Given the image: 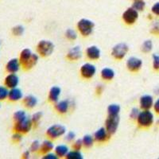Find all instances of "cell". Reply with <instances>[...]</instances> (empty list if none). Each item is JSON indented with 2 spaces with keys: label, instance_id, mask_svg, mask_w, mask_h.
I'll return each instance as SVG.
<instances>
[{
  "label": "cell",
  "instance_id": "cell-35",
  "mask_svg": "<svg viewBox=\"0 0 159 159\" xmlns=\"http://www.w3.org/2000/svg\"><path fill=\"white\" fill-rule=\"evenodd\" d=\"M12 140L14 142H15V143H18V142L22 140V135L20 134V133L17 132L16 134H15L12 136Z\"/></svg>",
  "mask_w": 159,
  "mask_h": 159
},
{
  "label": "cell",
  "instance_id": "cell-21",
  "mask_svg": "<svg viewBox=\"0 0 159 159\" xmlns=\"http://www.w3.org/2000/svg\"><path fill=\"white\" fill-rule=\"evenodd\" d=\"M56 108L61 113H65L67 112L68 108H69V103L68 101H65V100H62V101H60L59 103H57Z\"/></svg>",
  "mask_w": 159,
  "mask_h": 159
},
{
  "label": "cell",
  "instance_id": "cell-39",
  "mask_svg": "<svg viewBox=\"0 0 159 159\" xmlns=\"http://www.w3.org/2000/svg\"><path fill=\"white\" fill-rule=\"evenodd\" d=\"M38 147H39V144H38V142H34V143H33V144L31 145V150L33 151H35L38 149Z\"/></svg>",
  "mask_w": 159,
  "mask_h": 159
},
{
  "label": "cell",
  "instance_id": "cell-14",
  "mask_svg": "<svg viewBox=\"0 0 159 159\" xmlns=\"http://www.w3.org/2000/svg\"><path fill=\"white\" fill-rule=\"evenodd\" d=\"M22 97V92L20 89L15 88V89H11L9 91V94H8V99L11 101H18Z\"/></svg>",
  "mask_w": 159,
  "mask_h": 159
},
{
  "label": "cell",
  "instance_id": "cell-27",
  "mask_svg": "<svg viewBox=\"0 0 159 159\" xmlns=\"http://www.w3.org/2000/svg\"><path fill=\"white\" fill-rule=\"evenodd\" d=\"M9 91L7 90V87L0 86V100H4L8 97Z\"/></svg>",
  "mask_w": 159,
  "mask_h": 159
},
{
  "label": "cell",
  "instance_id": "cell-9",
  "mask_svg": "<svg viewBox=\"0 0 159 159\" xmlns=\"http://www.w3.org/2000/svg\"><path fill=\"white\" fill-rule=\"evenodd\" d=\"M138 16H139V15H138L137 11L134 8H130V9L125 11L123 15V18L126 23L132 24L137 20Z\"/></svg>",
  "mask_w": 159,
  "mask_h": 159
},
{
  "label": "cell",
  "instance_id": "cell-13",
  "mask_svg": "<svg viewBox=\"0 0 159 159\" xmlns=\"http://www.w3.org/2000/svg\"><path fill=\"white\" fill-rule=\"evenodd\" d=\"M20 67V61L17 58H14V59L10 60L8 63L7 64L6 66V69L10 73H15L18 71Z\"/></svg>",
  "mask_w": 159,
  "mask_h": 159
},
{
  "label": "cell",
  "instance_id": "cell-28",
  "mask_svg": "<svg viewBox=\"0 0 159 159\" xmlns=\"http://www.w3.org/2000/svg\"><path fill=\"white\" fill-rule=\"evenodd\" d=\"M24 32V28L22 25H16L12 29L13 34H15V36H20L22 35Z\"/></svg>",
  "mask_w": 159,
  "mask_h": 159
},
{
  "label": "cell",
  "instance_id": "cell-1",
  "mask_svg": "<svg viewBox=\"0 0 159 159\" xmlns=\"http://www.w3.org/2000/svg\"><path fill=\"white\" fill-rule=\"evenodd\" d=\"M38 57L34 53H32L30 49H25L21 52L19 61L24 69H28L32 68L38 62Z\"/></svg>",
  "mask_w": 159,
  "mask_h": 159
},
{
  "label": "cell",
  "instance_id": "cell-31",
  "mask_svg": "<svg viewBox=\"0 0 159 159\" xmlns=\"http://www.w3.org/2000/svg\"><path fill=\"white\" fill-rule=\"evenodd\" d=\"M145 3L143 1H137V2H134V5H133V7H134V9H135L136 11H143Z\"/></svg>",
  "mask_w": 159,
  "mask_h": 159
},
{
  "label": "cell",
  "instance_id": "cell-19",
  "mask_svg": "<svg viewBox=\"0 0 159 159\" xmlns=\"http://www.w3.org/2000/svg\"><path fill=\"white\" fill-rule=\"evenodd\" d=\"M60 94H61V89H60V88L52 87L51 89L50 92H49V99L52 102L57 101Z\"/></svg>",
  "mask_w": 159,
  "mask_h": 159
},
{
  "label": "cell",
  "instance_id": "cell-42",
  "mask_svg": "<svg viewBox=\"0 0 159 159\" xmlns=\"http://www.w3.org/2000/svg\"><path fill=\"white\" fill-rule=\"evenodd\" d=\"M154 109H155V111L157 113H159V99H157V101H156L155 104H154Z\"/></svg>",
  "mask_w": 159,
  "mask_h": 159
},
{
  "label": "cell",
  "instance_id": "cell-6",
  "mask_svg": "<svg viewBox=\"0 0 159 159\" xmlns=\"http://www.w3.org/2000/svg\"><path fill=\"white\" fill-rule=\"evenodd\" d=\"M128 51V46L125 43H119L116 45L112 49V55L117 59H122L124 57Z\"/></svg>",
  "mask_w": 159,
  "mask_h": 159
},
{
  "label": "cell",
  "instance_id": "cell-7",
  "mask_svg": "<svg viewBox=\"0 0 159 159\" xmlns=\"http://www.w3.org/2000/svg\"><path fill=\"white\" fill-rule=\"evenodd\" d=\"M119 118L118 116H110L106 121V130L109 134H114L119 126Z\"/></svg>",
  "mask_w": 159,
  "mask_h": 159
},
{
  "label": "cell",
  "instance_id": "cell-23",
  "mask_svg": "<svg viewBox=\"0 0 159 159\" xmlns=\"http://www.w3.org/2000/svg\"><path fill=\"white\" fill-rule=\"evenodd\" d=\"M101 76L102 77L104 78L105 80H111L112 78L114 77L115 72L111 69L106 68V69H103V70H102Z\"/></svg>",
  "mask_w": 159,
  "mask_h": 159
},
{
  "label": "cell",
  "instance_id": "cell-26",
  "mask_svg": "<svg viewBox=\"0 0 159 159\" xmlns=\"http://www.w3.org/2000/svg\"><path fill=\"white\" fill-rule=\"evenodd\" d=\"M25 118H26V114L23 111H18L14 114V119H15V122L21 121Z\"/></svg>",
  "mask_w": 159,
  "mask_h": 159
},
{
  "label": "cell",
  "instance_id": "cell-2",
  "mask_svg": "<svg viewBox=\"0 0 159 159\" xmlns=\"http://www.w3.org/2000/svg\"><path fill=\"white\" fill-rule=\"evenodd\" d=\"M80 32L84 36H88L92 32L94 28V23L88 19H81L77 24Z\"/></svg>",
  "mask_w": 159,
  "mask_h": 159
},
{
  "label": "cell",
  "instance_id": "cell-15",
  "mask_svg": "<svg viewBox=\"0 0 159 159\" xmlns=\"http://www.w3.org/2000/svg\"><path fill=\"white\" fill-rule=\"evenodd\" d=\"M140 105L143 109H149L153 105V98L149 95L142 96L140 99Z\"/></svg>",
  "mask_w": 159,
  "mask_h": 159
},
{
  "label": "cell",
  "instance_id": "cell-11",
  "mask_svg": "<svg viewBox=\"0 0 159 159\" xmlns=\"http://www.w3.org/2000/svg\"><path fill=\"white\" fill-rule=\"evenodd\" d=\"M19 82V79H18V76L15 73H11L7 77L5 78V86L8 89H15L17 87V85L18 84Z\"/></svg>",
  "mask_w": 159,
  "mask_h": 159
},
{
  "label": "cell",
  "instance_id": "cell-44",
  "mask_svg": "<svg viewBox=\"0 0 159 159\" xmlns=\"http://www.w3.org/2000/svg\"><path fill=\"white\" fill-rule=\"evenodd\" d=\"M23 156H24V157H29V152H25V154H23Z\"/></svg>",
  "mask_w": 159,
  "mask_h": 159
},
{
  "label": "cell",
  "instance_id": "cell-22",
  "mask_svg": "<svg viewBox=\"0 0 159 159\" xmlns=\"http://www.w3.org/2000/svg\"><path fill=\"white\" fill-rule=\"evenodd\" d=\"M55 151H56V154L57 156H59V157H64V156L67 155L69 148L66 146H65V145H61V146H58V147H56Z\"/></svg>",
  "mask_w": 159,
  "mask_h": 159
},
{
  "label": "cell",
  "instance_id": "cell-10",
  "mask_svg": "<svg viewBox=\"0 0 159 159\" xmlns=\"http://www.w3.org/2000/svg\"><path fill=\"white\" fill-rule=\"evenodd\" d=\"M80 72L81 75L85 78H91L94 76L96 73V67L93 65L87 63L85 65H82L80 69Z\"/></svg>",
  "mask_w": 159,
  "mask_h": 159
},
{
  "label": "cell",
  "instance_id": "cell-40",
  "mask_svg": "<svg viewBox=\"0 0 159 159\" xmlns=\"http://www.w3.org/2000/svg\"><path fill=\"white\" fill-rule=\"evenodd\" d=\"M41 113L40 112H38V113H36V114H34V116H33V121L34 122H37L38 120V119H40V117H41Z\"/></svg>",
  "mask_w": 159,
  "mask_h": 159
},
{
  "label": "cell",
  "instance_id": "cell-29",
  "mask_svg": "<svg viewBox=\"0 0 159 159\" xmlns=\"http://www.w3.org/2000/svg\"><path fill=\"white\" fill-rule=\"evenodd\" d=\"M83 143L85 147H90L93 144V139L90 135H85L83 139Z\"/></svg>",
  "mask_w": 159,
  "mask_h": 159
},
{
  "label": "cell",
  "instance_id": "cell-20",
  "mask_svg": "<svg viewBox=\"0 0 159 159\" xmlns=\"http://www.w3.org/2000/svg\"><path fill=\"white\" fill-rule=\"evenodd\" d=\"M23 103L25 104V107H30V108H32L37 104L38 103V100H37L36 98L33 96H28L26 97H25L23 100Z\"/></svg>",
  "mask_w": 159,
  "mask_h": 159
},
{
  "label": "cell",
  "instance_id": "cell-36",
  "mask_svg": "<svg viewBox=\"0 0 159 159\" xmlns=\"http://www.w3.org/2000/svg\"><path fill=\"white\" fill-rule=\"evenodd\" d=\"M152 11L155 14V15H159V2H157L154 4V7H152Z\"/></svg>",
  "mask_w": 159,
  "mask_h": 159
},
{
  "label": "cell",
  "instance_id": "cell-37",
  "mask_svg": "<svg viewBox=\"0 0 159 159\" xmlns=\"http://www.w3.org/2000/svg\"><path fill=\"white\" fill-rule=\"evenodd\" d=\"M139 114V110H138L137 108H133L131 111V113H130V116H131L133 119H134V118H138Z\"/></svg>",
  "mask_w": 159,
  "mask_h": 159
},
{
  "label": "cell",
  "instance_id": "cell-30",
  "mask_svg": "<svg viewBox=\"0 0 159 159\" xmlns=\"http://www.w3.org/2000/svg\"><path fill=\"white\" fill-rule=\"evenodd\" d=\"M67 157L72 159H81L83 157H82V154L80 152H78V150H76V151H72L69 153L67 154Z\"/></svg>",
  "mask_w": 159,
  "mask_h": 159
},
{
  "label": "cell",
  "instance_id": "cell-8",
  "mask_svg": "<svg viewBox=\"0 0 159 159\" xmlns=\"http://www.w3.org/2000/svg\"><path fill=\"white\" fill-rule=\"evenodd\" d=\"M65 130H66L65 127L61 126V125H53V126H52V127H50L48 129L47 134L50 138L56 139V138L59 137V136L63 135L65 133Z\"/></svg>",
  "mask_w": 159,
  "mask_h": 159
},
{
  "label": "cell",
  "instance_id": "cell-34",
  "mask_svg": "<svg viewBox=\"0 0 159 159\" xmlns=\"http://www.w3.org/2000/svg\"><path fill=\"white\" fill-rule=\"evenodd\" d=\"M153 57H154V68L159 69V56L154 55Z\"/></svg>",
  "mask_w": 159,
  "mask_h": 159
},
{
  "label": "cell",
  "instance_id": "cell-17",
  "mask_svg": "<svg viewBox=\"0 0 159 159\" xmlns=\"http://www.w3.org/2000/svg\"><path fill=\"white\" fill-rule=\"evenodd\" d=\"M82 52L79 46H76L69 50V53H68V57L71 60H77L80 58Z\"/></svg>",
  "mask_w": 159,
  "mask_h": 159
},
{
  "label": "cell",
  "instance_id": "cell-3",
  "mask_svg": "<svg viewBox=\"0 0 159 159\" xmlns=\"http://www.w3.org/2000/svg\"><path fill=\"white\" fill-rule=\"evenodd\" d=\"M154 121V116L150 111H143L138 116V122L143 127H148Z\"/></svg>",
  "mask_w": 159,
  "mask_h": 159
},
{
  "label": "cell",
  "instance_id": "cell-41",
  "mask_svg": "<svg viewBox=\"0 0 159 159\" xmlns=\"http://www.w3.org/2000/svg\"><path fill=\"white\" fill-rule=\"evenodd\" d=\"M74 137H75L74 133H73V132H69V134L67 135V138H66V139H67L68 140H69V141H70V140H72V139H74Z\"/></svg>",
  "mask_w": 159,
  "mask_h": 159
},
{
  "label": "cell",
  "instance_id": "cell-33",
  "mask_svg": "<svg viewBox=\"0 0 159 159\" xmlns=\"http://www.w3.org/2000/svg\"><path fill=\"white\" fill-rule=\"evenodd\" d=\"M66 36L68 37V38H69V39H76V33L73 30H68L67 31H66Z\"/></svg>",
  "mask_w": 159,
  "mask_h": 159
},
{
  "label": "cell",
  "instance_id": "cell-18",
  "mask_svg": "<svg viewBox=\"0 0 159 159\" xmlns=\"http://www.w3.org/2000/svg\"><path fill=\"white\" fill-rule=\"evenodd\" d=\"M107 138V130L105 128H103V127L99 129V130L96 132V134H95V139H96L97 141H104V140H106Z\"/></svg>",
  "mask_w": 159,
  "mask_h": 159
},
{
  "label": "cell",
  "instance_id": "cell-4",
  "mask_svg": "<svg viewBox=\"0 0 159 159\" xmlns=\"http://www.w3.org/2000/svg\"><path fill=\"white\" fill-rule=\"evenodd\" d=\"M54 45L49 41H41L38 45V51L42 56H49L53 51Z\"/></svg>",
  "mask_w": 159,
  "mask_h": 159
},
{
  "label": "cell",
  "instance_id": "cell-38",
  "mask_svg": "<svg viewBox=\"0 0 159 159\" xmlns=\"http://www.w3.org/2000/svg\"><path fill=\"white\" fill-rule=\"evenodd\" d=\"M82 143H83V142L81 141V140H77V141L74 144V148L76 149V150H79L81 148V146H82Z\"/></svg>",
  "mask_w": 159,
  "mask_h": 159
},
{
  "label": "cell",
  "instance_id": "cell-5",
  "mask_svg": "<svg viewBox=\"0 0 159 159\" xmlns=\"http://www.w3.org/2000/svg\"><path fill=\"white\" fill-rule=\"evenodd\" d=\"M31 126H32V123H31L30 119L26 117L21 121L15 122V130L18 133H26V132L30 131V130L31 129Z\"/></svg>",
  "mask_w": 159,
  "mask_h": 159
},
{
  "label": "cell",
  "instance_id": "cell-16",
  "mask_svg": "<svg viewBox=\"0 0 159 159\" xmlns=\"http://www.w3.org/2000/svg\"><path fill=\"white\" fill-rule=\"evenodd\" d=\"M87 55L90 59L96 60L100 56V51L96 46H90L87 49Z\"/></svg>",
  "mask_w": 159,
  "mask_h": 159
},
{
  "label": "cell",
  "instance_id": "cell-24",
  "mask_svg": "<svg viewBox=\"0 0 159 159\" xmlns=\"http://www.w3.org/2000/svg\"><path fill=\"white\" fill-rule=\"evenodd\" d=\"M107 111L110 116H118L120 111V107L117 104H111L108 107Z\"/></svg>",
  "mask_w": 159,
  "mask_h": 159
},
{
  "label": "cell",
  "instance_id": "cell-12",
  "mask_svg": "<svg viewBox=\"0 0 159 159\" xmlns=\"http://www.w3.org/2000/svg\"><path fill=\"white\" fill-rule=\"evenodd\" d=\"M143 61L137 57H130L127 60V65L130 70L137 71L142 67Z\"/></svg>",
  "mask_w": 159,
  "mask_h": 159
},
{
  "label": "cell",
  "instance_id": "cell-32",
  "mask_svg": "<svg viewBox=\"0 0 159 159\" xmlns=\"http://www.w3.org/2000/svg\"><path fill=\"white\" fill-rule=\"evenodd\" d=\"M152 49V42L150 41H146L143 45V50L144 52H149Z\"/></svg>",
  "mask_w": 159,
  "mask_h": 159
},
{
  "label": "cell",
  "instance_id": "cell-43",
  "mask_svg": "<svg viewBox=\"0 0 159 159\" xmlns=\"http://www.w3.org/2000/svg\"><path fill=\"white\" fill-rule=\"evenodd\" d=\"M45 158H53V159H55V158H57V157H56V155H55V154H48V155L45 156Z\"/></svg>",
  "mask_w": 159,
  "mask_h": 159
},
{
  "label": "cell",
  "instance_id": "cell-25",
  "mask_svg": "<svg viewBox=\"0 0 159 159\" xmlns=\"http://www.w3.org/2000/svg\"><path fill=\"white\" fill-rule=\"evenodd\" d=\"M52 148H53V144L49 141H45L42 143V147H41V150L43 153L50 151Z\"/></svg>",
  "mask_w": 159,
  "mask_h": 159
}]
</instances>
